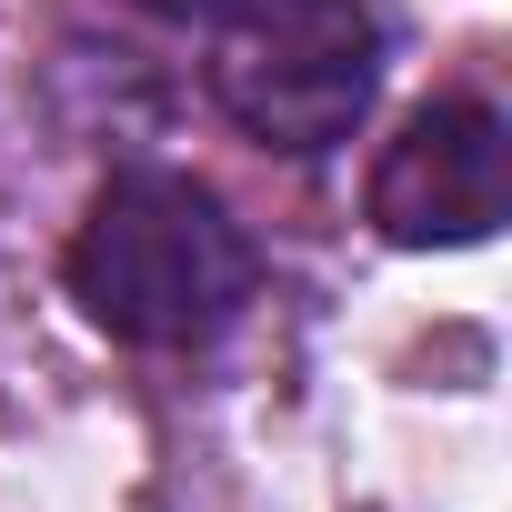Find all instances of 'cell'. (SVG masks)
Instances as JSON below:
<instances>
[{
  "mask_svg": "<svg viewBox=\"0 0 512 512\" xmlns=\"http://www.w3.org/2000/svg\"><path fill=\"white\" fill-rule=\"evenodd\" d=\"M131 11L161 21V31H201V41H211V31H231V21L251 11V0H131Z\"/></svg>",
  "mask_w": 512,
  "mask_h": 512,
  "instance_id": "277c9868",
  "label": "cell"
},
{
  "mask_svg": "<svg viewBox=\"0 0 512 512\" xmlns=\"http://www.w3.org/2000/svg\"><path fill=\"white\" fill-rule=\"evenodd\" d=\"M362 221L392 251H482L512 221V121L482 91H432L362 171Z\"/></svg>",
  "mask_w": 512,
  "mask_h": 512,
  "instance_id": "3957f363",
  "label": "cell"
},
{
  "mask_svg": "<svg viewBox=\"0 0 512 512\" xmlns=\"http://www.w3.org/2000/svg\"><path fill=\"white\" fill-rule=\"evenodd\" d=\"M211 111L292 171L362 141L392 81V11L382 0H251L231 31H211Z\"/></svg>",
  "mask_w": 512,
  "mask_h": 512,
  "instance_id": "7a4b0ae2",
  "label": "cell"
},
{
  "mask_svg": "<svg viewBox=\"0 0 512 512\" xmlns=\"http://www.w3.org/2000/svg\"><path fill=\"white\" fill-rule=\"evenodd\" d=\"M61 292L121 352H211L262 302V241L201 171L111 161L61 241Z\"/></svg>",
  "mask_w": 512,
  "mask_h": 512,
  "instance_id": "6da1fadb",
  "label": "cell"
}]
</instances>
